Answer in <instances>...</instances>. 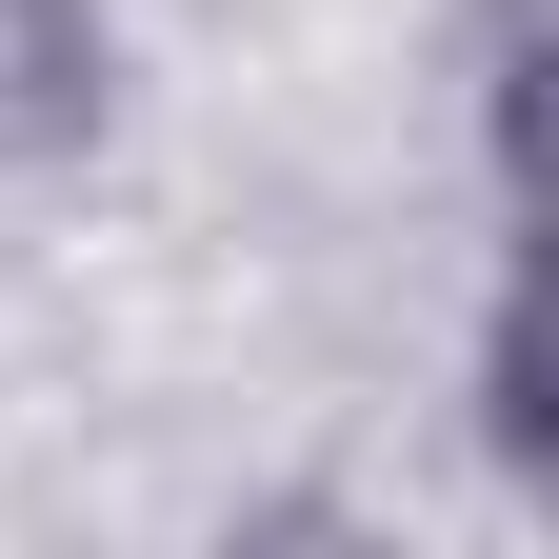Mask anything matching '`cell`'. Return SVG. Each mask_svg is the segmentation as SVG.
I'll list each match as a JSON object with an SVG mask.
<instances>
[{"label": "cell", "instance_id": "cell-2", "mask_svg": "<svg viewBox=\"0 0 559 559\" xmlns=\"http://www.w3.org/2000/svg\"><path fill=\"white\" fill-rule=\"evenodd\" d=\"M479 440H500L520 500H559V340H539V260L500 280V320H479Z\"/></svg>", "mask_w": 559, "mask_h": 559}, {"label": "cell", "instance_id": "cell-1", "mask_svg": "<svg viewBox=\"0 0 559 559\" xmlns=\"http://www.w3.org/2000/svg\"><path fill=\"white\" fill-rule=\"evenodd\" d=\"M100 120V0H0V160Z\"/></svg>", "mask_w": 559, "mask_h": 559}]
</instances>
